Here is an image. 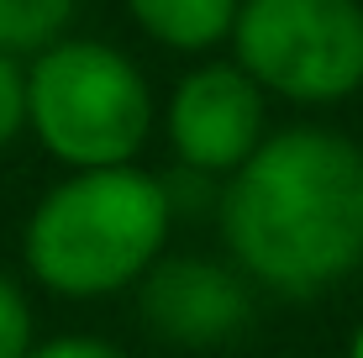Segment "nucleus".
I'll return each instance as SVG.
<instances>
[{"instance_id": "f257e3e1", "label": "nucleus", "mask_w": 363, "mask_h": 358, "mask_svg": "<svg viewBox=\"0 0 363 358\" xmlns=\"http://www.w3.org/2000/svg\"><path fill=\"white\" fill-rule=\"evenodd\" d=\"M221 242L242 279L290 301L363 269V147L327 127H284L221 184Z\"/></svg>"}, {"instance_id": "f03ea898", "label": "nucleus", "mask_w": 363, "mask_h": 358, "mask_svg": "<svg viewBox=\"0 0 363 358\" xmlns=\"http://www.w3.org/2000/svg\"><path fill=\"white\" fill-rule=\"evenodd\" d=\"M174 195L147 169H79L32 206L21 227V258L43 290L64 301H106L143 285L164 258Z\"/></svg>"}, {"instance_id": "7ed1b4c3", "label": "nucleus", "mask_w": 363, "mask_h": 358, "mask_svg": "<svg viewBox=\"0 0 363 358\" xmlns=\"http://www.w3.org/2000/svg\"><path fill=\"white\" fill-rule=\"evenodd\" d=\"M27 127L69 174L121 169L153 132V90L121 47L64 37L27 69Z\"/></svg>"}, {"instance_id": "20e7f679", "label": "nucleus", "mask_w": 363, "mask_h": 358, "mask_svg": "<svg viewBox=\"0 0 363 358\" xmlns=\"http://www.w3.org/2000/svg\"><path fill=\"white\" fill-rule=\"evenodd\" d=\"M237 69L295 106H332L363 90L358 0H242L232 21Z\"/></svg>"}, {"instance_id": "39448f33", "label": "nucleus", "mask_w": 363, "mask_h": 358, "mask_svg": "<svg viewBox=\"0 0 363 358\" xmlns=\"http://www.w3.org/2000/svg\"><path fill=\"white\" fill-rule=\"evenodd\" d=\"M169 147L190 174H237L264 142V90L237 64H200L169 95Z\"/></svg>"}, {"instance_id": "423d86ee", "label": "nucleus", "mask_w": 363, "mask_h": 358, "mask_svg": "<svg viewBox=\"0 0 363 358\" xmlns=\"http://www.w3.org/2000/svg\"><path fill=\"white\" fill-rule=\"evenodd\" d=\"M137 311L164 342L216 348L253 322L247 279L211 258H158L137 285Z\"/></svg>"}, {"instance_id": "0eeeda50", "label": "nucleus", "mask_w": 363, "mask_h": 358, "mask_svg": "<svg viewBox=\"0 0 363 358\" xmlns=\"http://www.w3.org/2000/svg\"><path fill=\"white\" fill-rule=\"evenodd\" d=\"M237 6L242 0H127L137 27L174 53H206L221 37H232Z\"/></svg>"}, {"instance_id": "6e6552de", "label": "nucleus", "mask_w": 363, "mask_h": 358, "mask_svg": "<svg viewBox=\"0 0 363 358\" xmlns=\"http://www.w3.org/2000/svg\"><path fill=\"white\" fill-rule=\"evenodd\" d=\"M79 0H0V53H48L53 43H64V27Z\"/></svg>"}, {"instance_id": "1a4fd4ad", "label": "nucleus", "mask_w": 363, "mask_h": 358, "mask_svg": "<svg viewBox=\"0 0 363 358\" xmlns=\"http://www.w3.org/2000/svg\"><path fill=\"white\" fill-rule=\"evenodd\" d=\"M37 348V316L16 279L0 269V358H27Z\"/></svg>"}, {"instance_id": "9d476101", "label": "nucleus", "mask_w": 363, "mask_h": 358, "mask_svg": "<svg viewBox=\"0 0 363 358\" xmlns=\"http://www.w3.org/2000/svg\"><path fill=\"white\" fill-rule=\"evenodd\" d=\"M27 132V69L0 53V147Z\"/></svg>"}, {"instance_id": "9b49d317", "label": "nucleus", "mask_w": 363, "mask_h": 358, "mask_svg": "<svg viewBox=\"0 0 363 358\" xmlns=\"http://www.w3.org/2000/svg\"><path fill=\"white\" fill-rule=\"evenodd\" d=\"M27 358H132V353H121L116 342H106V337H48V342H37Z\"/></svg>"}, {"instance_id": "f8f14e48", "label": "nucleus", "mask_w": 363, "mask_h": 358, "mask_svg": "<svg viewBox=\"0 0 363 358\" xmlns=\"http://www.w3.org/2000/svg\"><path fill=\"white\" fill-rule=\"evenodd\" d=\"M347 358H363V322H358V332H353V342H347Z\"/></svg>"}]
</instances>
